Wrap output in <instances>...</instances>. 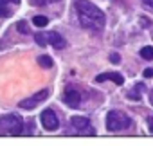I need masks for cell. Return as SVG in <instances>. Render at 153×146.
<instances>
[{"label":"cell","mask_w":153,"mask_h":146,"mask_svg":"<svg viewBox=\"0 0 153 146\" xmlns=\"http://www.w3.org/2000/svg\"><path fill=\"white\" fill-rule=\"evenodd\" d=\"M140 56L144 58V60H153V47H142L140 49Z\"/></svg>","instance_id":"cell-13"},{"label":"cell","mask_w":153,"mask_h":146,"mask_svg":"<svg viewBox=\"0 0 153 146\" xmlns=\"http://www.w3.org/2000/svg\"><path fill=\"white\" fill-rule=\"evenodd\" d=\"M70 126L76 128V132H78V133H94L92 123H90L87 117H81V115H74V117H70Z\"/></svg>","instance_id":"cell-6"},{"label":"cell","mask_w":153,"mask_h":146,"mask_svg":"<svg viewBox=\"0 0 153 146\" xmlns=\"http://www.w3.org/2000/svg\"><path fill=\"white\" fill-rule=\"evenodd\" d=\"M34 40L38 45H52L54 49H65L67 42L65 38L56 33V31H47V33H36L34 34Z\"/></svg>","instance_id":"cell-4"},{"label":"cell","mask_w":153,"mask_h":146,"mask_svg":"<svg viewBox=\"0 0 153 146\" xmlns=\"http://www.w3.org/2000/svg\"><path fill=\"white\" fill-rule=\"evenodd\" d=\"M148 124H149V130L153 132V114H151V115L148 117Z\"/></svg>","instance_id":"cell-19"},{"label":"cell","mask_w":153,"mask_h":146,"mask_svg":"<svg viewBox=\"0 0 153 146\" xmlns=\"http://www.w3.org/2000/svg\"><path fill=\"white\" fill-rule=\"evenodd\" d=\"M140 90H142V83H135V89L128 94V98L133 99V101H139L140 99Z\"/></svg>","instance_id":"cell-11"},{"label":"cell","mask_w":153,"mask_h":146,"mask_svg":"<svg viewBox=\"0 0 153 146\" xmlns=\"http://www.w3.org/2000/svg\"><path fill=\"white\" fill-rule=\"evenodd\" d=\"M131 126V117L121 110H112L106 115V128L110 132H121Z\"/></svg>","instance_id":"cell-3"},{"label":"cell","mask_w":153,"mask_h":146,"mask_svg":"<svg viewBox=\"0 0 153 146\" xmlns=\"http://www.w3.org/2000/svg\"><path fill=\"white\" fill-rule=\"evenodd\" d=\"M142 74H144V78H151V76H153V69H146Z\"/></svg>","instance_id":"cell-18"},{"label":"cell","mask_w":153,"mask_h":146,"mask_svg":"<svg viewBox=\"0 0 153 146\" xmlns=\"http://www.w3.org/2000/svg\"><path fill=\"white\" fill-rule=\"evenodd\" d=\"M54 2H59V0H29V4H33V6H47V4H54Z\"/></svg>","instance_id":"cell-16"},{"label":"cell","mask_w":153,"mask_h":146,"mask_svg":"<svg viewBox=\"0 0 153 146\" xmlns=\"http://www.w3.org/2000/svg\"><path fill=\"white\" fill-rule=\"evenodd\" d=\"M33 22H34V25H38V27H45V25L49 24V18H47V16L38 15V16H34V18H33Z\"/></svg>","instance_id":"cell-12"},{"label":"cell","mask_w":153,"mask_h":146,"mask_svg":"<svg viewBox=\"0 0 153 146\" xmlns=\"http://www.w3.org/2000/svg\"><path fill=\"white\" fill-rule=\"evenodd\" d=\"M16 31H20L22 34H29V29H27V24L24 22V20H20V22H16Z\"/></svg>","instance_id":"cell-15"},{"label":"cell","mask_w":153,"mask_h":146,"mask_svg":"<svg viewBox=\"0 0 153 146\" xmlns=\"http://www.w3.org/2000/svg\"><path fill=\"white\" fill-rule=\"evenodd\" d=\"M38 63H40V65H42V67H47V69H51V67H52V65H54V63H52V60H51V58H49V56H45V54H43V56H40V58H38Z\"/></svg>","instance_id":"cell-14"},{"label":"cell","mask_w":153,"mask_h":146,"mask_svg":"<svg viewBox=\"0 0 153 146\" xmlns=\"http://www.w3.org/2000/svg\"><path fill=\"white\" fill-rule=\"evenodd\" d=\"M42 124H43V128H47V130H56V128H58L59 119H58V115L54 114L52 108H47V110L42 112Z\"/></svg>","instance_id":"cell-8"},{"label":"cell","mask_w":153,"mask_h":146,"mask_svg":"<svg viewBox=\"0 0 153 146\" xmlns=\"http://www.w3.org/2000/svg\"><path fill=\"white\" fill-rule=\"evenodd\" d=\"M20 6V0H0V18H9L13 9Z\"/></svg>","instance_id":"cell-9"},{"label":"cell","mask_w":153,"mask_h":146,"mask_svg":"<svg viewBox=\"0 0 153 146\" xmlns=\"http://www.w3.org/2000/svg\"><path fill=\"white\" fill-rule=\"evenodd\" d=\"M97 83H103V81H114L115 85H123L124 83V78L121 74H117V72H105V74H99L96 78Z\"/></svg>","instance_id":"cell-10"},{"label":"cell","mask_w":153,"mask_h":146,"mask_svg":"<svg viewBox=\"0 0 153 146\" xmlns=\"http://www.w3.org/2000/svg\"><path fill=\"white\" fill-rule=\"evenodd\" d=\"M74 9H76V15H78V20L79 24L85 27V29H90V31H101L105 27V13L92 2L88 0H76L74 2Z\"/></svg>","instance_id":"cell-1"},{"label":"cell","mask_w":153,"mask_h":146,"mask_svg":"<svg viewBox=\"0 0 153 146\" xmlns=\"http://www.w3.org/2000/svg\"><path fill=\"white\" fill-rule=\"evenodd\" d=\"M24 121L16 114H6L0 117V135H18L22 133Z\"/></svg>","instance_id":"cell-2"},{"label":"cell","mask_w":153,"mask_h":146,"mask_svg":"<svg viewBox=\"0 0 153 146\" xmlns=\"http://www.w3.org/2000/svg\"><path fill=\"white\" fill-rule=\"evenodd\" d=\"M110 61H112V63H119V61H121L119 54H115V52H114V54H110Z\"/></svg>","instance_id":"cell-17"},{"label":"cell","mask_w":153,"mask_h":146,"mask_svg":"<svg viewBox=\"0 0 153 146\" xmlns=\"http://www.w3.org/2000/svg\"><path fill=\"white\" fill-rule=\"evenodd\" d=\"M142 2H144V4H146V6H149V7H151V9H153V0H142Z\"/></svg>","instance_id":"cell-20"},{"label":"cell","mask_w":153,"mask_h":146,"mask_svg":"<svg viewBox=\"0 0 153 146\" xmlns=\"http://www.w3.org/2000/svg\"><path fill=\"white\" fill-rule=\"evenodd\" d=\"M47 94H49L47 90H40V92H36L34 96H31V98L20 101V108H24V110H33L34 107H38V105L47 98Z\"/></svg>","instance_id":"cell-7"},{"label":"cell","mask_w":153,"mask_h":146,"mask_svg":"<svg viewBox=\"0 0 153 146\" xmlns=\"http://www.w3.org/2000/svg\"><path fill=\"white\" fill-rule=\"evenodd\" d=\"M63 103L70 108H78L81 105V92L76 87H67L63 92Z\"/></svg>","instance_id":"cell-5"}]
</instances>
